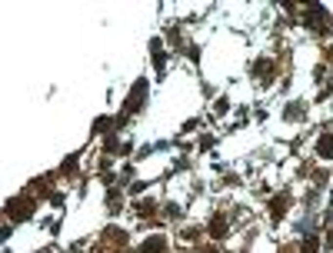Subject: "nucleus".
<instances>
[{"instance_id": "obj_4", "label": "nucleus", "mask_w": 333, "mask_h": 253, "mask_svg": "<svg viewBox=\"0 0 333 253\" xmlns=\"http://www.w3.org/2000/svg\"><path fill=\"white\" fill-rule=\"evenodd\" d=\"M210 234H213V236H223V234H227V220H223V216H213V223H210Z\"/></svg>"}, {"instance_id": "obj_1", "label": "nucleus", "mask_w": 333, "mask_h": 253, "mask_svg": "<svg viewBox=\"0 0 333 253\" xmlns=\"http://www.w3.org/2000/svg\"><path fill=\"white\" fill-rule=\"evenodd\" d=\"M7 214L14 216V220H27V216L34 214V203H30V200H23V196H20V200H14V203H10V207H7Z\"/></svg>"}, {"instance_id": "obj_6", "label": "nucleus", "mask_w": 333, "mask_h": 253, "mask_svg": "<svg viewBox=\"0 0 333 253\" xmlns=\"http://www.w3.org/2000/svg\"><path fill=\"white\" fill-rule=\"evenodd\" d=\"M303 253H316V240H313V236L303 240Z\"/></svg>"}, {"instance_id": "obj_3", "label": "nucleus", "mask_w": 333, "mask_h": 253, "mask_svg": "<svg viewBox=\"0 0 333 253\" xmlns=\"http://www.w3.org/2000/svg\"><path fill=\"white\" fill-rule=\"evenodd\" d=\"M316 154L320 156H333V134H323L316 140Z\"/></svg>"}, {"instance_id": "obj_7", "label": "nucleus", "mask_w": 333, "mask_h": 253, "mask_svg": "<svg viewBox=\"0 0 333 253\" xmlns=\"http://www.w3.org/2000/svg\"><path fill=\"white\" fill-rule=\"evenodd\" d=\"M107 127H110V120H107V117H100L97 123H93V130H107Z\"/></svg>"}, {"instance_id": "obj_2", "label": "nucleus", "mask_w": 333, "mask_h": 253, "mask_svg": "<svg viewBox=\"0 0 333 253\" xmlns=\"http://www.w3.org/2000/svg\"><path fill=\"white\" fill-rule=\"evenodd\" d=\"M160 250H166V240H164V236H150L147 243L140 247V253H160Z\"/></svg>"}, {"instance_id": "obj_5", "label": "nucleus", "mask_w": 333, "mask_h": 253, "mask_svg": "<svg viewBox=\"0 0 333 253\" xmlns=\"http://www.w3.org/2000/svg\"><path fill=\"white\" fill-rule=\"evenodd\" d=\"M283 210H287V196H277V200H273V216H280Z\"/></svg>"}]
</instances>
